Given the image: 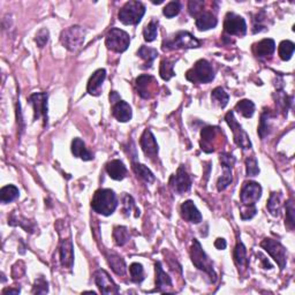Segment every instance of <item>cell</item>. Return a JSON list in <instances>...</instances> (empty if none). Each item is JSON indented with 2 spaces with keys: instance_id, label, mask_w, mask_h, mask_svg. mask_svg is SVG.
I'll return each instance as SVG.
<instances>
[{
  "instance_id": "cell-1",
  "label": "cell",
  "mask_w": 295,
  "mask_h": 295,
  "mask_svg": "<svg viewBox=\"0 0 295 295\" xmlns=\"http://www.w3.org/2000/svg\"><path fill=\"white\" fill-rule=\"evenodd\" d=\"M118 206V199L115 193L111 189H98L95 193L91 208L95 212L103 216H111Z\"/></svg>"
},
{
  "instance_id": "cell-2",
  "label": "cell",
  "mask_w": 295,
  "mask_h": 295,
  "mask_svg": "<svg viewBox=\"0 0 295 295\" xmlns=\"http://www.w3.org/2000/svg\"><path fill=\"white\" fill-rule=\"evenodd\" d=\"M190 257H192V262L198 270L205 272L208 276L211 278L212 283H215L217 279L216 271L214 269V263L211 262V259L208 257L205 251L203 250L202 246L199 242L194 239L192 248H190Z\"/></svg>"
},
{
  "instance_id": "cell-3",
  "label": "cell",
  "mask_w": 295,
  "mask_h": 295,
  "mask_svg": "<svg viewBox=\"0 0 295 295\" xmlns=\"http://www.w3.org/2000/svg\"><path fill=\"white\" fill-rule=\"evenodd\" d=\"M186 79L193 83H209L215 79V71L212 65L205 59L198 60L186 73Z\"/></svg>"
},
{
  "instance_id": "cell-4",
  "label": "cell",
  "mask_w": 295,
  "mask_h": 295,
  "mask_svg": "<svg viewBox=\"0 0 295 295\" xmlns=\"http://www.w3.org/2000/svg\"><path fill=\"white\" fill-rule=\"evenodd\" d=\"M201 42L188 32H178L171 38L163 42V50H179V49H195L199 47Z\"/></svg>"
},
{
  "instance_id": "cell-5",
  "label": "cell",
  "mask_w": 295,
  "mask_h": 295,
  "mask_svg": "<svg viewBox=\"0 0 295 295\" xmlns=\"http://www.w3.org/2000/svg\"><path fill=\"white\" fill-rule=\"evenodd\" d=\"M145 14V6L141 2H128L119 11V21L126 25H136Z\"/></svg>"
},
{
  "instance_id": "cell-6",
  "label": "cell",
  "mask_w": 295,
  "mask_h": 295,
  "mask_svg": "<svg viewBox=\"0 0 295 295\" xmlns=\"http://www.w3.org/2000/svg\"><path fill=\"white\" fill-rule=\"evenodd\" d=\"M85 30L80 25H72L67 29L63 30L60 35V41L63 45L71 52H75L80 49L84 43Z\"/></svg>"
},
{
  "instance_id": "cell-7",
  "label": "cell",
  "mask_w": 295,
  "mask_h": 295,
  "mask_svg": "<svg viewBox=\"0 0 295 295\" xmlns=\"http://www.w3.org/2000/svg\"><path fill=\"white\" fill-rule=\"evenodd\" d=\"M105 44L108 50L116 52V53H123L131 44V37L124 30L112 28L111 30H108L106 35Z\"/></svg>"
},
{
  "instance_id": "cell-8",
  "label": "cell",
  "mask_w": 295,
  "mask_h": 295,
  "mask_svg": "<svg viewBox=\"0 0 295 295\" xmlns=\"http://www.w3.org/2000/svg\"><path fill=\"white\" fill-rule=\"evenodd\" d=\"M225 120L228 124L229 127H231L232 132H233V136H234V142L238 146H240L241 149L244 150H248L251 148V142L249 140L248 134H247L244 128L241 127V125L238 123L237 119L234 118V112L229 111L228 113L225 116Z\"/></svg>"
},
{
  "instance_id": "cell-9",
  "label": "cell",
  "mask_w": 295,
  "mask_h": 295,
  "mask_svg": "<svg viewBox=\"0 0 295 295\" xmlns=\"http://www.w3.org/2000/svg\"><path fill=\"white\" fill-rule=\"evenodd\" d=\"M219 160L221 166L224 168V173L223 175L219 178L218 182H217V188H218L219 192H221V190L226 189L228 186L231 185V182L233 180L232 168L234 166V164H235V157L231 154L223 153L219 156Z\"/></svg>"
},
{
  "instance_id": "cell-10",
  "label": "cell",
  "mask_w": 295,
  "mask_h": 295,
  "mask_svg": "<svg viewBox=\"0 0 295 295\" xmlns=\"http://www.w3.org/2000/svg\"><path fill=\"white\" fill-rule=\"evenodd\" d=\"M262 196V187L258 182L247 181L241 188L240 199L245 206H255Z\"/></svg>"
},
{
  "instance_id": "cell-11",
  "label": "cell",
  "mask_w": 295,
  "mask_h": 295,
  "mask_svg": "<svg viewBox=\"0 0 295 295\" xmlns=\"http://www.w3.org/2000/svg\"><path fill=\"white\" fill-rule=\"evenodd\" d=\"M261 247L266 249L267 253L271 256L278 264L280 270H284L286 267V249L280 242L272 240V239H264L261 242Z\"/></svg>"
},
{
  "instance_id": "cell-12",
  "label": "cell",
  "mask_w": 295,
  "mask_h": 295,
  "mask_svg": "<svg viewBox=\"0 0 295 295\" xmlns=\"http://www.w3.org/2000/svg\"><path fill=\"white\" fill-rule=\"evenodd\" d=\"M28 103L34 107V120L44 121V126L47 124V94L36 93L30 95Z\"/></svg>"
},
{
  "instance_id": "cell-13",
  "label": "cell",
  "mask_w": 295,
  "mask_h": 295,
  "mask_svg": "<svg viewBox=\"0 0 295 295\" xmlns=\"http://www.w3.org/2000/svg\"><path fill=\"white\" fill-rule=\"evenodd\" d=\"M225 33L232 36H245L247 33V24L242 16L235 13H227L224 21Z\"/></svg>"
},
{
  "instance_id": "cell-14",
  "label": "cell",
  "mask_w": 295,
  "mask_h": 295,
  "mask_svg": "<svg viewBox=\"0 0 295 295\" xmlns=\"http://www.w3.org/2000/svg\"><path fill=\"white\" fill-rule=\"evenodd\" d=\"M136 88L137 94L142 98L150 99L156 95V89L158 88V84L154 76L144 74V75H140L136 79Z\"/></svg>"
},
{
  "instance_id": "cell-15",
  "label": "cell",
  "mask_w": 295,
  "mask_h": 295,
  "mask_svg": "<svg viewBox=\"0 0 295 295\" xmlns=\"http://www.w3.org/2000/svg\"><path fill=\"white\" fill-rule=\"evenodd\" d=\"M95 281L102 294H118L119 288L105 270L99 269L95 272Z\"/></svg>"
},
{
  "instance_id": "cell-16",
  "label": "cell",
  "mask_w": 295,
  "mask_h": 295,
  "mask_svg": "<svg viewBox=\"0 0 295 295\" xmlns=\"http://www.w3.org/2000/svg\"><path fill=\"white\" fill-rule=\"evenodd\" d=\"M171 186L178 194H184L186 192H188L190 187H192V180H190V178L187 171H186L184 165H181V166L178 168L176 174L171 178Z\"/></svg>"
},
{
  "instance_id": "cell-17",
  "label": "cell",
  "mask_w": 295,
  "mask_h": 295,
  "mask_svg": "<svg viewBox=\"0 0 295 295\" xmlns=\"http://www.w3.org/2000/svg\"><path fill=\"white\" fill-rule=\"evenodd\" d=\"M219 128L212 127V126H208V127L203 128L201 132V149L206 154L214 153L215 151V142L217 140V135H218Z\"/></svg>"
},
{
  "instance_id": "cell-18",
  "label": "cell",
  "mask_w": 295,
  "mask_h": 295,
  "mask_svg": "<svg viewBox=\"0 0 295 295\" xmlns=\"http://www.w3.org/2000/svg\"><path fill=\"white\" fill-rule=\"evenodd\" d=\"M140 144H141L143 153H144V155L148 156V157L154 158V157H156V156H157L158 144H157V141H156L153 132H151L150 129H145L144 133L142 134Z\"/></svg>"
},
{
  "instance_id": "cell-19",
  "label": "cell",
  "mask_w": 295,
  "mask_h": 295,
  "mask_svg": "<svg viewBox=\"0 0 295 295\" xmlns=\"http://www.w3.org/2000/svg\"><path fill=\"white\" fill-rule=\"evenodd\" d=\"M106 79V71L104 68L97 69L89 79L86 91L93 96H99L102 93V85Z\"/></svg>"
},
{
  "instance_id": "cell-20",
  "label": "cell",
  "mask_w": 295,
  "mask_h": 295,
  "mask_svg": "<svg viewBox=\"0 0 295 295\" xmlns=\"http://www.w3.org/2000/svg\"><path fill=\"white\" fill-rule=\"evenodd\" d=\"M181 217L188 223L193 224H198L202 221V215L201 212L198 211L196 205L194 204L193 201H186L181 204L180 208Z\"/></svg>"
},
{
  "instance_id": "cell-21",
  "label": "cell",
  "mask_w": 295,
  "mask_h": 295,
  "mask_svg": "<svg viewBox=\"0 0 295 295\" xmlns=\"http://www.w3.org/2000/svg\"><path fill=\"white\" fill-rule=\"evenodd\" d=\"M73 242L71 239H65L62 240L59 248L60 254V263L64 268L71 269L74 263V250H73Z\"/></svg>"
},
{
  "instance_id": "cell-22",
  "label": "cell",
  "mask_w": 295,
  "mask_h": 295,
  "mask_svg": "<svg viewBox=\"0 0 295 295\" xmlns=\"http://www.w3.org/2000/svg\"><path fill=\"white\" fill-rule=\"evenodd\" d=\"M254 54L259 59H266L268 57H271V55L275 53L276 51V44L275 41L270 40V38H266V40H262L261 42L256 43L253 46Z\"/></svg>"
},
{
  "instance_id": "cell-23",
  "label": "cell",
  "mask_w": 295,
  "mask_h": 295,
  "mask_svg": "<svg viewBox=\"0 0 295 295\" xmlns=\"http://www.w3.org/2000/svg\"><path fill=\"white\" fill-rule=\"evenodd\" d=\"M112 114H113L114 118L120 121V123H127L132 119L133 112L132 107L128 103H126L124 101H119L115 104H113V107H112Z\"/></svg>"
},
{
  "instance_id": "cell-24",
  "label": "cell",
  "mask_w": 295,
  "mask_h": 295,
  "mask_svg": "<svg viewBox=\"0 0 295 295\" xmlns=\"http://www.w3.org/2000/svg\"><path fill=\"white\" fill-rule=\"evenodd\" d=\"M106 172L110 175L111 179L113 180H123L127 173V168H126L125 164L119 159L111 160L106 164Z\"/></svg>"
},
{
  "instance_id": "cell-25",
  "label": "cell",
  "mask_w": 295,
  "mask_h": 295,
  "mask_svg": "<svg viewBox=\"0 0 295 295\" xmlns=\"http://www.w3.org/2000/svg\"><path fill=\"white\" fill-rule=\"evenodd\" d=\"M155 268H156V290L163 292L165 288L171 287L172 286L171 277L163 270L162 263L160 262L156 263Z\"/></svg>"
},
{
  "instance_id": "cell-26",
  "label": "cell",
  "mask_w": 295,
  "mask_h": 295,
  "mask_svg": "<svg viewBox=\"0 0 295 295\" xmlns=\"http://www.w3.org/2000/svg\"><path fill=\"white\" fill-rule=\"evenodd\" d=\"M218 21H217L216 16L210 12H202L196 17V27L201 32H206V30L214 29Z\"/></svg>"
},
{
  "instance_id": "cell-27",
  "label": "cell",
  "mask_w": 295,
  "mask_h": 295,
  "mask_svg": "<svg viewBox=\"0 0 295 295\" xmlns=\"http://www.w3.org/2000/svg\"><path fill=\"white\" fill-rule=\"evenodd\" d=\"M106 258H107V263L108 266L111 267L112 270L118 276H124L126 271H127V268H126V263L124 261L123 257H120L118 254L113 253V251H108L106 254Z\"/></svg>"
},
{
  "instance_id": "cell-28",
  "label": "cell",
  "mask_w": 295,
  "mask_h": 295,
  "mask_svg": "<svg viewBox=\"0 0 295 295\" xmlns=\"http://www.w3.org/2000/svg\"><path fill=\"white\" fill-rule=\"evenodd\" d=\"M72 153L77 158H81L82 160H93L94 159V154L90 153V151L86 149L84 142L81 140V138H74L72 142Z\"/></svg>"
},
{
  "instance_id": "cell-29",
  "label": "cell",
  "mask_w": 295,
  "mask_h": 295,
  "mask_svg": "<svg viewBox=\"0 0 295 295\" xmlns=\"http://www.w3.org/2000/svg\"><path fill=\"white\" fill-rule=\"evenodd\" d=\"M234 262H235L237 267L239 269V272H242L246 270L247 266H248V259H247V251H246V247L242 242H238V245L234 249Z\"/></svg>"
},
{
  "instance_id": "cell-30",
  "label": "cell",
  "mask_w": 295,
  "mask_h": 295,
  "mask_svg": "<svg viewBox=\"0 0 295 295\" xmlns=\"http://www.w3.org/2000/svg\"><path fill=\"white\" fill-rule=\"evenodd\" d=\"M137 55L140 58H142L145 62L144 68H150L153 66V63L155 62V59L158 57V51L153 47H148L142 45L137 51Z\"/></svg>"
},
{
  "instance_id": "cell-31",
  "label": "cell",
  "mask_w": 295,
  "mask_h": 295,
  "mask_svg": "<svg viewBox=\"0 0 295 295\" xmlns=\"http://www.w3.org/2000/svg\"><path fill=\"white\" fill-rule=\"evenodd\" d=\"M19 188L15 187L14 185H8L3 187L0 190V201H2L4 204H7V203H11L13 201L19 197Z\"/></svg>"
},
{
  "instance_id": "cell-32",
  "label": "cell",
  "mask_w": 295,
  "mask_h": 295,
  "mask_svg": "<svg viewBox=\"0 0 295 295\" xmlns=\"http://www.w3.org/2000/svg\"><path fill=\"white\" fill-rule=\"evenodd\" d=\"M267 208L269 212L272 216L279 217L281 212V194L280 193H272L269 198Z\"/></svg>"
},
{
  "instance_id": "cell-33",
  "label": "cell",
  "mask_w": 295,
  "mask_h": 295,
  "mask_svg": "<svg viewBox=\"0 0 295 295\" xmlns=\"http://www.w3.org/2000/svg\"><path fill=\"white\" fill-rule=\"evenodd\" d=\"M174 60H168L164 59L162 63H160V68H159V74L162 76V79L164 81H170L173 76L175 75L174 73Z\"/></svg>"
},
{
  "instance_id": "cell-34",
  "label": "cell",
  "mask_w": 295,
  "mask_h": 295,
  "mask_svg": "<svg viewBox=\"0 0 295 295\" xmlns=\"http://www.w3.org/2000/svg\"><path fill=\"white\" fill-rule=\"evenodd\" d=\"M133 171L135 172L137 176H140L142 180H144L148 184H151L155 180L154 173L148 168L145 165L140 163H133Z\"/></svg>"
},
{
  "instance_id": "cell-35",
  "label": "cell",
  "mask_w": 295,
  "mask_h": 295,
  "mask_svg": "<svg viewBox=\"0 0 295 295\" xmlns=\"http://www.w3.org/2000/svg\"><path fill=\"white\" fill-rule=\"evenodd\" d=\"M235 111H238L245 118H251L255 113V104L249 99L240 101L235 105Z\"/></svg>"
},
{
  "instance_id": "cell-36",
  "label": "cell",
  "mask_w": 295,
  "mask_h": 295,
  "mask_svg": "<svg viewBox=\"0 0 295 295\" xmlns=\"http://www.w3.org/2000/svg\"><path fill=\"white\" fill-rule=\"evenodd\" d=\"M157 34H158V21L153 19L145 25L144 29H143V36H144L145 42L151 43L157 38Z\"/></svg>"
},
{
  "instance_id": "cell-37",
  "label": "cell",
  "mask_w": 295,
  "mask_h": 295,
  "mask_svg": "<svg viewBox=\"0 0 295 295\" xmlns=\"http://www.w3.org/2000/svg\"><path fill=\"white\" fill-rule=\"evenodd\" d=\"M228 99H229L228 95L225 93V90L223 88H220V86L216 88L211 93V101L214 102L215 104H217V105L221 108H224L225 106L227 105Z\"/></svg>"
},
{
  "instance_id": "cell-38",
  "label": "cell",
  "mask_w": 295,
  "mask_h": 295,
  "mask_svg": "<svg viewBox=\"0 0 295 295\" xmlns=\"http://www.w3.org/2000/svg\"><path fill=\"white\" fill-rule=\"evenodd\" d=\"M294 50H295V45L293 42H290V41L281 42L278 49V53L280 55L281 60H284V62H288V60L292 58Z\"/></svg>"
},
{
  "instance_id": "cell-39",
  "label": "cell",
  "mask_w": 295,
  "mask_h": 295,
  "mask_svg": "<svg viewBox=\"0 0 295 295\" xmlns=\"http://www.w3.org/2000/svg\"><path fill=\"white\" fill-rule=\"evenodd\" d=\"M113 239L116 246H124L129 241V233L127 227L116 226L113 229Z\"/></svg>"
},
{
  "instance_id": "cell-40",
  "label": "cell",
  "mask_w": 295,
  "mask_h": 295,
  "mask_svg": "<svg viewBox=\"0 0 295 295\" xmlns=\"http://www.w3.org/2000/svg\"><path fill=\"white\" fill-rule=\"evenodd\" d=\"M269 132H270V112L264 111L261 116V121H259L258 135L261 136L262 140H264L268 136Z\"/></svg>"
},
{
  "instance_id": "cell-41",
  "label": "cell",
  "mask_w": 295,
  "mask_h": 295,
  "mask_svg": "<svg viewBox=\"0 0 295 295\" xmlns=\"http://www.w3.org/2000/svg\"><path fill=\"white\" fill-rule=\"evenodd\" d=\"M129 272H131V279L134 283L140 284L144 280V271H143V267L140 263H133L129 267Z\"/></svg>"
},
{
  "instance_id": "cell-42",
  "label": "cell",
  "mask_w": 295,
  "mask_h": 295,
  "mask_svg": "<svg viewBox=\"0 0 295 295\" xmlns=\"http://www.w3.org/2000/svg\"><path fill=\"white\" fill-rule=\"evenodd\" d=\"M295 208L292 199H288L286 203V225L289 227V229L294 228L295 225Z\"/></svg>"
},
{
  "instance_id": "cell-43",
  "label": "cell",
  "mask_w": 295,
  "mask_h": 295,
  "mask_svg": "<svg viewBox=\"0 0 295 295\" xmlns=\"http://www.w3.org/2000/svg\"><path fill=\"white\" fill-rule=\"evenodd\" d=\"M180 10H181V5L179 2H171L164 7L163 14L166 17H168V19H172V17H174L179 14Z\"/></svg>"
},
{
  "instance_id": "cell-44",
  "label": "cell",
  "mask_w": 295,
  "mask_h": 295,
  "mask_svg": "<svg viewBox=\"0 0 295 295\" xmlns=\"http://www.w3.org/2000/svg\"><path fill=\"white\" fill-rule=\"evenodd\" d=\"M246 172L248 176H256L259 173L257 159L255 157H249L246 159Z\"/></svg>"
},
{
  "instance_id": "cell-45",
  "label": "cell",
  "mask_w": 295,
  "mask_h": 295,
  "mask_svg": "<svg viewBox=\"0 0 295 295\" xmlns=\"http://www.w3.org/2000/svg\"><path fill=\"white\" fill-rule=\"evenodd\" d=\"M47 292H49V284H47V281L43 278V277H40V278L36 279V281H35L33 293L34 294H45Z\"/></svg>"
},
{
  "instance_id": "cell-46",
  "label": "cell",
  "mask_w": 295,
  "mask_h": 295,
  "mask_svg": "<svg viewBox=\"0 0 295 295\" xmlns=\"http://www.w3.org/2000/svg\"><path fill=\"white\" fill-rule=\"evenodd\" d=\"M49 37H50L49 30H47L46 28H43L37 33L36 37H35V42H36L37 46L42 49V47H44L46 43L49 42Z\"/></svg>"
},
{
  "instance_id": "cell-47",
  "label": "cell",
  "mask_w": 295,
  "mask_h": 295,
  "mask_svg": "<svg viewBox=\"0 0 295 295\" xmlns=\"http://www.w3.org/2000/svg\"><path fill=\"white\" fill-rule=\"evenodd\" d=\"M204 5L203 2H198V0H190L188 4V10L190 15L194 17H197L202 13V6Z\"/></svg>"
},
{
  "instance_id": "cell-48",
  "label": "cell",
  "mask_w": 295,
  "mask_h": 295,
  "mask_svg": "<svg viewBox=\"0 0 295 295\" xmlns=\"http://www.w3.org/2000/svg\"><path fill=\"white\" fill-rule=\"evenodd\" d=\"M256 210L255 206H242L241 209V219L242 220H249L253 218V217L256 215Z\"/></svg>"
},
{
  "instance_id": "cell-49",
  "label": "cell",
  "mask_w": 295,
  "mask_h": 295,
  "mask_svg": "<svg viewBox=\"0 0 295 295\" xmlns=\"http://www.w3.org/2000/svg\"><path fill=\"white\" fill-rule=\"evenodd\" d=\"M123 203H124V212L128 216L129 214H131V210L134 208V199H133L132 196H129V195L125 194Z\"/></svg>"
},
{
  "instance_id": "cell-50",
  "label": "cell",
  "mask_w": 295,
  "mask_h": 295,
  "mask_svg": "<svg viewBox=\"0 0 295 295\" xmlns=\"http://www.w3.org/2000/svg\"><path fill=\"white\" fill-rule=\"evenodd\" d=\"M226 241L224 240V239H217V240L215 241V247L217 249H219V250H224L225 248H226Z\"/></svg>"
},
{
  "instance_id": "cell-51",
  "label": "cell",
  "mask_w": 295,
  "mask_h": 295,
  "mask_svg": "<svg viewBox=\"0 0 295 295\" xmlns=\"http://www.w3.org/2000/svg\"><path fill=\"white\" fill-rule=\"evenodd\" d=\"M258 256L259 257H261V261H262V263H263V268L264 269H269V270H271V269L273 268L270 263H269V261L268 259L264 257V256L261 254V253H258Z\"/></svg>"
},
{
  "instance_id": "cell-52",
  "label": "cell",
  "mask_w": 295,
  "mask_h": 295,
  "mask_svg": "<svg viewBox=\"0 0 295 295\" xmlns=\"http://www.w3.org/2000/svg\"><path fill=\"white\" fill-rule=\"evenodd\" d=\"M121 101L120 99V96L118 95V93H115V91H112V93L110 94V102L112 104H115L116 102H119Z\"/></svg>"
},
{
  "instance_id": "cell-53",
  "label": "cell",
  "mask_w": 295,
  "mask_h": 295,
  "mask_svg": "<svg viewBox=\"0 0 295 295\" xmlns=\"http://www.w3.org/2000/svg\"><path fill=\"white\" fill-rule=\"evenodd\" d=\"M20 293V288H16V289H13V288H6L3 290V294H19Z\"/></svg>"
}]
</instances>
